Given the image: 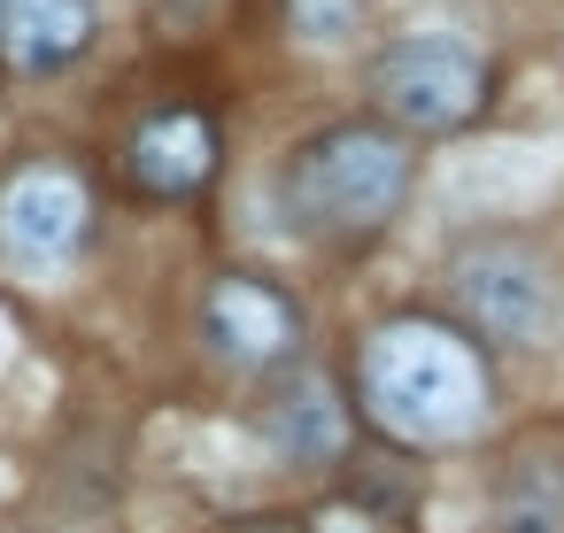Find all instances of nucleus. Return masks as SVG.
<instances>
[{"mask_svg": "<svg viewBox=\"0 0 564 533\" xmlns=\"http://www.w3.org/2000/svg\"><path fill=\"white\" fill-rule=\"evenodd\" d=\"M364 402L402 440H464L487 417V371L448 325H387L364 348Z\"/></svg>", "mask_w": 564, "mask_h": 533, "instance_id": "f257e3e1", "label": "nucleus"}, {"mask_svg": "<svg viewBox=\"0 0 564 533\" xmlns=\"http://www.w3.org/2000/svg\"><path fill=\"white\" fill-rule=\"evenodd\" d=\"M402 194H410V155L379 124H333L286 171V209L317 232H371L402 209Z\"/></svg>", "mask_w": 564, "mask_h": 533, "instance_id": "f03ea898", "label": "nucleus"}, {"mask_svg": "<svg viewBox=\"0 0 564 533\" xmlns=\"http://www.w3.org/2000/svg\"><path fill=\"white\" fill-rule=\"evenodd\" d=\"M371 94L394 124H417V132H448L479 109L487 94V70L464 40L448 32H417V40H394L379 63H371Z\"/></svg>", "mask_w": 564, "mask_h": 533, "instance_id": "7ed1b4c3", "label": "nucleus"}, {"mask_svg": "<svg viewBox=\"0 0 564 533\" xmlns=\"http://www.w3.org/2000/svg\"><path fill=\"white\" fill-rule=\"evenodd\" d=\"M448 279H456L464 317H471L487 340H541V333H549V279H541V263H533L525 248L479 240V248H464V255L448 263Z\"/></svg>", "mask_w": 564, "mask_h": 533, "instance_id": "20e7f679", "label": "nucleus"}, {"mask_svg": "<svg viewBox=\"0 0 564 533\" xmlns=\"http://www.w3.org/2000/svg\"><path fill=\"white\" fill-rule=\"evenodd\" d=\"M86 186L70 171H24L9 194H0V240H9L24 263H63L86 240Z\"/></svg>", "mask_w": 564, "mask_h": 533, "instance_id": "39448f33", "label": "nucleus"}, {"mask_svg": "<svg viewBox=\"0 0 564 533\" xmlns=\"http://www.w3.org/2000/svg\"><path fill=\"white\" fill-rule=\"evenodd\" d=\"M202 325H209L217 356H232V363H279L302 333L294 302L263 279H217L209 302H202Z\"/></svg>", "mask_w": 564, "mask_h": 533, "instance_id": "423d86ee", "label": "nucleus"}, {"mask_svg": "<svg viewBox=\"0 0 564 533\" xmlns=\"http://www.w3.org/2000/svg\"><path fill=\"white\" fill-rule=\"evenodd\" d=\"M124 171H132V186H140V194L186 202V194H202V186L217 178V124H209V117H186V109L148 117V124L132 132Z\"/></svg>", "mask_w": 564, "mask_h": 533, "instance_id": "0eeeda50", "label": "nucleus"}, {"mask_svg": "<svg viewBox=\"0 0 564 533\" xmlns=\"http://www.w3.org/2000/svg\"><path fill=\"white\" fill-rule=\"evenodd\" d=\"M94 40V0H0V63L63 70Z\"/></svg>", "mask_w": 564, "mask_h": 533, "instance_id": "6e6552de", "label": "nucleus"}, {"mask_svg": "<svg viewBox=\"0 0 564 533\" xmlns=\"http://www.w3.org/2000/svg\"><path fill=\"white\" fill-rule=\"evenodd\" d=\"M271 440H279L294 464H325V456H340V440H348L340 394H333L325 379H294V387L271 402Z\"/></svg>", "mask_w": 564, "mask_h": 533, "instance_id": "1a4fd4ad", "label": "nucleus"}, {"mask_svg": "<svg viewBox=\"0 0 564 533\" xmlns=\"http://www.w3.org/2000/svg\"><path fill=\"white\" fill-rule=\"evenodd\" d=\"M502 510L518 533H564V456H533L502 479Z\"/></svg>", "mask_w": 564, "mask_h": 533, "instance_id": "9d476101", "label": "nucleus"}, {"mask_svg": "<svg viewBox=\"0 0 564 533\" xmlns=\"http://www.w3.org/2000/svg\"><path fill=\"white\" fill-rule=\"evenodd\" d=\"M286 17H294L302 40H340V32H356L364 0H286Z\"/></svg>", "mask_w": 564, "mask_h": 533, "instance_id": "9b49d317", "label": "nucleus"}]
</instances>
